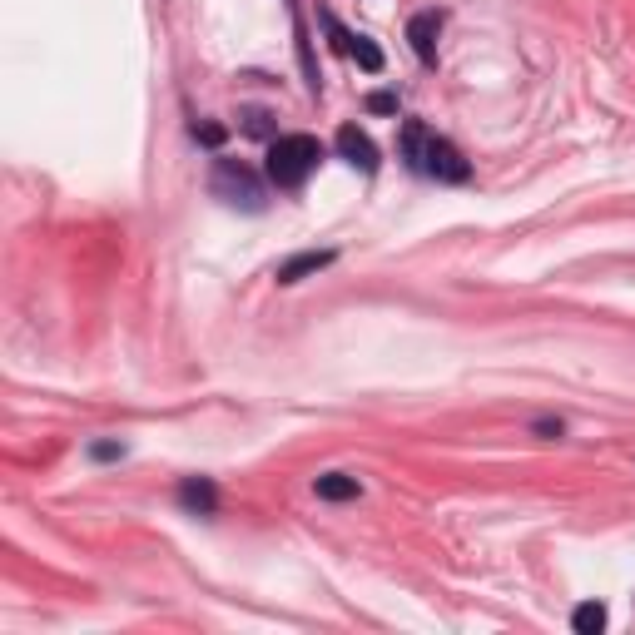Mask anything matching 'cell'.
I'll return each instance as SVG.
<instances>
[{
    "label": "cell",
    "mask_w": 635,
    "mask_h": 635,
    "mask_svg": "<svg viewBox=\"0 0 635 635\" xmlns=\"http://www.w3.org/2000/svg\"><path fill=\"white\" fill-rule=\"evenodd\" d=\"M402 159H407V169L432 174V179H447V184H462L472 174V164L462 159V149L452 139L432 134L427 125H417V120L402 125Z\"/></svg>",
    "instance_id": "cell-1"
},
{
    "label": "cell",
    "mask_w": 635,
    "mask_h": 635,
    "mask_svg": "<svg viewBox=\"0 0 635 635\" xmlns=\"http://www.w3.org/2000/svg\"><path fill=\"white\" fill-rule=\"evenodd\" d=\"M318 159H323V144L313 139V134H278L273 144H268V179L278 184V189H298L313 169H318Z\"/></svg>",
    "instance_id": "cell-2"
},
{
    "label": "cell",
    "mask_w": 635,
    "mask_h": 635,
    "mask_svg": "<svg viewBox=\"0 0 635 635\" xmlns=\"http://www.w3.org/2000/svg\"><path fill=\"white\" fill-rule=\"evenodd\" d=\"M209 189H214L224 204H234V209H263V184H258L254 169L239 164V159H219Z\"/></svg>",
    "instance_id": "cell-3"
},
{
    "label": "cell",
    "mask_w": 635,
    "mask_h": 635,
    "mask_svg": "<svg viewBox=\"0 0 635 635\" xmlns=\"http://www.w3.org/2000/svg\"><path fill=\"white\" fill-rule=\"evenodd\" d=\"M437 35H442V10H417L407 20V40L422 65H437Z\"/></svg>",
    "instance_id": "cell-4"
},
{
    "label": "cell",
    "mask_w": 635,
    "mask_h": 635,
    "mask_svg": "<svg viewBox=\"0 0 635 635\" xmlns=\"http://www.w3.org/2000/svg\"><path fill=\"white\" fill-rule=\"evenodd\" d=\"M338 154H343L353 169H363V174H373V169H378V144H373V139H368L358 125L338 129Z\"/></svg>",
    "instance_id": "cell-5"
},
{
    "label": "cell",
    "mask_w": 635,
    "mask_h": 635,
    "mask_svg": "<svg viewBox=\"0 0 635 635\" xmlns=\"http://www.w3.org/2000/svg\"><path fill=\"white\" fill-rule=\"evenodd\" d=\"M328 30H333V40H338V50H343V55H353V60H358L368 75H378V70H382V50L373 45V40H363V35H348V30H343L333 15H328Z\"/></svg>",
    "instance_id": "cell-6"
},
{
    "label": "cell",
    "mask_w": 635,
    "mask_h": 635,
    "mask_svg": "<svg viewBox=\"0 0 635 635\" xmlns=\"http://www.w3.org/2000/svg\"><path fill=\"white\" fill-rule=\"evenodd\" d=\"M333 249H308V254L288 258V263H278V283H303L308 273H318V268H328L333 263Z\"/></svg>",
    "instance_id": "cell-7"
},
{
    "label": "cell",
    "mask_w": 635,
    "mask_h": 635,
    "mask_svg": "<svg viewBox=\"0 0 635 635\" xmlns=\"http://www.w3.org/2000/svg\"><path fill=\"white\" fill-rule=\"evenodd\" d=\"M313 492H318L323 502H358V497H363L358 477H348V472H323V477L313 482Z\"/></svg>",
    "instance_id": "cell-8"
},
{
    "label": "cell",
    "mask_w": 635,
    "mask_h": 635,
    "mask_svg": "<svg viewBox=\"0 0 635 635\" xmlns=\"http://www.w3.org/2000/svg\"><path fill=\"white\" fill-rule=\"evenodd\" d=\"M179 507L199 511V516H209V511L219 507V492H214V482L209 477H189V482H179Z\"/></svg>",
    "instance_id": "cell-9"
},
{
    "label": "cell",
    "mask_w": 635,
    "mask_h": 635,
    "mask_svg": "<svg viewBox=\"0 0 635 635\" xmlns=\"http://www.w3.org/2000/svg\"><path fill=\"white\" fill-rule=\"evenodd\" d=\"M571 631H576V635H601V631H606V606H601V601H586V606H576V616H571Z\"/></svg>",
    "instance_id": "cell-10"
},
{
    "label": "cell",
    "mask_w": 635,
    "mask_h": 635,
    "mask_svg": "<svg viewBox=\"0 0 635 635\" xmlns=\"http://www.w3.org/2000/svg\"><path fill=\"white\" fill-rule=\"evenodd\" d=\"M239 129L254 134V139H273V115H268V110H244V115H239Z\"/></svg>",
    "instance_id": "cell-11"
},
{
    "label": "cell",
    "mask_w": 635,
    "mask_h": 635,
    "mask_svg": "<svg viewBox=\"0 0 635 635\" xmlns=\"http://www.w3.org/2000/svg\"><path fill=\"white\" fill-rule=\"evenodd\" d=\"M368 110H373V115H397V95H392V90H378V95H368Z\"/></svg>",
    "instance_id": "cell-12"
},
{
    "label": "cell",
    "mask_w": 635,
    "mask_h": 635,
    "mask_svg": "<svg viewBox=\"0 0 635 635\" xmlns=\"http://www.w3.org/2000/svg\"><path fill=\"white\" fill-rule=\"evenodd\" d=\"M90 457H95V462H115V457H125V447H120V442H95Z\"/></svg>",
    "instance_id": "cell-13"
},
{
    "label": "cell",
    "mask_w": 635,
    "mask_h": 635,
    "mask_svg": "<svg viewBox=\"0 0 635 635\" xmlns=\"http://www.w3.org/2000/svg\"><path fill=\"white\" fill-rule=\"evenodd\" d=\"M194 134H199L209 149H219V144H224V125H194Z\"/></svg>",
    "instance_id": "cell-14"
}]
</instances>
